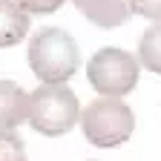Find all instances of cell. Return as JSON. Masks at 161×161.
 <instances>
[{
    "mask_svg": "<svg viewBox=\"0 0 161 161\" xmlns=\"http://www.w3.org/2000/svg\"><path fill=\"white\" fill-rule=\"evenodd\" d=\"M80 130L92 147H121L135 130L132 109L112 95H101L98 101H89L80 112Z\"/></svg>",
    "mask_w": 161,
    "mask_h": 161,
    "instance_id": "2",
    "label": "cell"
},
{
    "mask_svg": "<svg viewBox=\"0 0 161 161\" xmlns=\"http://www.w3.org/2000/svg\"><path fill=\"white\" fill-rule=\"evenodd\" d=\"M86 78L101 95L121 98L132 92L138 84V60L118 46H104L89 58Z\"/></svg>",
    "mask_w": 161,
    "mask_h": 161,
    "instance_id": "4",
    "label": "cell"
},
{
    "mask_svg": "<svg viewBox=\"0 0 161 161\" xmlns=\"http://www.w3.org/2000/svg\"><path fill=\"white\" fill-rule=\"evenodd\" d=\"M0 161H29L26 144L14 130H0Z\"/></svg>",
    "mask_w": 161,
    "mask_h": 161,
    "instance_id": "9",
    "label": "cell"
},
{
    "mask_svg": "<svg viewBox=\"0 0 161 161\" xmlns=\"http://www.w3.org/2000/svg\"><path fill=\"white\" fill-rule=\"evenodd\" d=\"M20 6H23L29 14L35 12V14H52V12H58L60 6H64V0H17Z\"/></svg>",
    "mask_w": 161,
    "mask_h": 161,
    "instance_id": "11",
    "label": "cell"
},
{
    "mask_svg": "<svg viewBox=\"0 0 161 161\" xmlns=\"http://www.w3.org/2000/svg\"><path fill=\"white\" fill-rule=\"evenodd\" d=\"M29 32V12L17 0H0V49L17 46Z\"/></svg>",
    "mask_w": 161,
    "mask_h": 161,
    "instance_id": "7",
    "label": "cell"
},
{
    "mask_svg": "<svg viewBox=\"0 0 161 161\" xmlns=\"http://www.w3.org/2000/svg\"><path fill=\"white\" fill-rule=\"evenodd\" d=\"M80 121V104L78 95L66 84H43L32 92V109H29V124L40 135H66Z\"/></svg>",
    "mask_w": 161,
    "mask_h": 161,
    "instance_id": "3",
    "label": "cell"
},
{
    "mask_svg": "<svg viewBox=\"0 0 161 161\" xmlns=\"http://www.w3.org/2000/svg\"><path fill=\"white\" fill-rule=\"evenodd\" d=\"M29 109L32 95L14 80H0V130H17L29 121Z\"/></svg>",
    "mask_w": 161,
    "mask_h": 161,
    "instance_id": "6",
    "label": "cell"
},
{
    "mask_svg": "<svg viewBox=\"0 0 161 161\" xmlns=\"http://www.w3.org/2000/svg\"><path fill=\"white\" fill-rule=\"evenodd\" d=\"M80 64L75 37L58 26L37 29L29 40V66L43 84H66Z\"/></svg>",
    "mask_w": 161,
    "mask_h": 161,
    "instance_id": "1",
    "label": "cell"
},
{
    "mask_svg": "<svg viewBox=\"0 0 161 161\" xmlns=\"http://www.w3.org/2000/svg\"><path fill=\"white\" fill-rule=\"evenodd\" d=\"M132 14H141L147 20H161V0H130Z\"/></svg>",
    "mask_w": 161,
    "mask_h": 161,
    "instance_id": "10",
    "label": "cell"
},
{
    "mask_svg": "<svg viewBox=\"0 0 161 161\" xmlns=\"http://www.w3.org/2000/svg\"><path fill=\"white\" fill-rule=\"evenodd\" d=\"M75 9L101 29H118L132 17L130 0H72Z\"/></svg>",
    "mask_w": 161,
    "mask_h": 161,
    "instance_id": "5",
    "label": "cell"
},
{
    "mask_svg": "<svg viewBox=\"0 0 161 161\" xmlns=\"http://www.w3.org/2000/svg\"><path fill=\"white\" fill-rule=\"evenodd\" d=\"M138 60H141V66H147L150 72L161 75V20L141 35V40H138Z\"/></svg>",
    "mask_w": 161,
    "mask_h": 161,
    "instance_id": "8",
    "label": "cell"
}]
</instances>
